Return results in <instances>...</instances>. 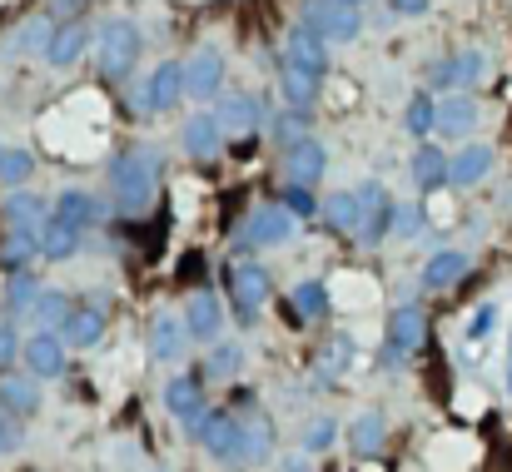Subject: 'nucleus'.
I'll return each mask as SVG.
<instances>
[{"instance_id":"17","label":"nucleus","mask_w":512,"mask_h":472,"mask_svg":"<svg viewBox=\"0 0 512 472\" xmlns=\"http://www.w3.org/2000/svg\"><path fill=\"white\" fill-rule=\"evenodd\" d=\"M488 70V60H483V50H458V55H448L438 70H433V85H478V75Z\"/></svg>"},{"instance_id":"28","label":"nucleus","mask_w":512,"mask_h":472,"mask_svg":"<svg viewBox=\"0 0 512 472\" xmlns=\"http://www.w3.org/2000/svg\"><path fill=\"white\" fill-rule=\"evenodd\" d=\"M65 343H75V348H90V343H100V333H105V314L100 309H75V314L65 318Z\"/></svg>"},{"instance_id":"5","label":"nucleus","mask_w":512,"mask_h":472,"mask_svg":"<svg viewBox=\"0 0 512 472\" xmlns=\"http://www.w3.org/2000/svg\"><path fill=\"white\" fill-rule=\"evenodd\" d=\"M358 204H363V219H358V244H383V234L393 229V199L378 179H363L358 184Z\"/></svg>"},{"instance_id":"12","label":"nucleus","mask_w":512,"mask_h":472,"mask_svg":"<svg viewBox=\"0 0 512 472\" xmlns=\"http://www.w3.org/2000/svg\"><path fill=\"white\" fill-rule=\"evenodd\" d=\"M234 304H239L244 318H254L269 304V274H264L259 264H239V269H234Z\"/></svg>"},{"instance_id":"40","label":"nucleus","mask_w":512,"mask_h":472,"mask_svg":"<svg viewBox=\"0 0 512 472\" xmlns=\"http://www.w3.org/2000/svg\"><path fill=\"white\" fill-rule=\"evenodd\" d=\"M30 169H35V164H30L25 150H5V155H0V184H25Z\"/></svg>"},{"instance_id":"8","label":"nucleus","mask_w":512,"mask_h":472,"mask_svg":"<svg viewBox=\"0 0 512 472\" xmlns=\"http://www.w3.org/2000/svg\"><path fill=\"white\" fill-rule=\"evenodd\" d=\"M219 85H224V55H219L214 45H199V50L189 55V65H184V95L214 100Z\"/></svg>"},{"instance_id":"51","label":"nucleus","mask_w":512,"mask_h":472,"mask_svg":"<svg viewBox=\"0 0 512 472\" xmlns=\"http://www.w3.org/2000/svg\"><path fill=\"white\" fill-rule=\"evenodd\" d=\"M508 388H512V353H508Z\"/></svg>"},{"instance_id":"21","label":"nucleus","mask_w":512,"mask_h":472,"mask_svg":"<svg viewBox=\"0 0 512 472\" xmlns=\"http://www.w3.org/2000/svg\"><path fill=\"white\" fill-rule=\"evenodd\" d=\"M165 408L184 423H199L204 413V393H199V378H170L165 383Z\"/></svg>"},{"instance_id":"30","label":"nucleus","mask_w":512,"mask_h":472,"mask_svg":"<svg viewBox=\"0 0 512 472\" xmlns=\"http://www.w3.org/2000/svg\"><path fill=\"white\" fill-rule=\"evenodd\" d=\"M448 164H453V159L443 155V150L423 145V150L413 155V179H418L423 189H438V184H448Z\"/></svg>"},{"instance_id":"41","label":"nucleus","mask_w":512,"mask_h":472,"mask_svg":"<svg viewBox=\"0 0 512 472\" xmlns=\"http://www.w3.org/2000/svg\"><path fill=\"white\" fill-rule=\"evenodd\" d=\"M418 229H423V209H418V204H393V229H388V234L413 239Z\"/></svg>"},{"instance_id":"20","label":"nucleus","mask_w":512,"mask_h":472,"mask_svg":"<svg viewBox=\"0 0 512 472\" xmlns=\"http://www.w3.org/2000/svg\"><path fill=\"white\" fill-rule=\"evenodd\" d=\"M25 358H30V373H35V378H60V373H65V348H60V338H50V333H35V338L25 343Z\"/></svg>"},{"instance_id":"43","label":"nucleus","mask_w":512,"mask_h":472,"mask_svg":"<svg viewBox=\"0 0 512 472\" xmlns=\"http://www.w3.org/2000/svg\"><path fill=\"white\" fill-rule=\"evenodd\" d=\"M35 314L45 318V323H60V328H65V318L75 314V309H70V299H65V294H40Z\"/></svg>"},{"instance_id":"50","label":"nucleus","mask_w":512,"mask_h":472,"mask_svg":"<svg viewBox=\"0 0 512 472\" xmlns=\"http://www.w3.org/2000/svg\"><path fill=\"white\" fill-rule=\"evenodd\" d=\"M15 438H10V423H5V413H0V448H10Z\"/></svg>"},{"instance_id":"18","label":"nucleus","mask_w":512,"mask_h":472,"mask_svg":"<svg viewBox=\"0 0 512 472\" xmlns=\"http://www.w3.org/2000/svg\"><path fill=\"white\" fill-rule=\"evenodd\" d=\"M473 125H478V100H473V95H443V100H438V130H443V135L463 140Z\"/></svg>"},{"instance_id":"16","label":"nucleus","mask_w":512,"mask_h":472,"mask_svg":"<svg viewBox=\"0 0 512 472\" xmlns=\"http://www.w3.org/2000/svg\"><path fill=\"white\" fill-rule=\"evenodd\" d=\"M85 45H90V30H85V20H65V25L50 35V45H45V60H50V65H75V60L85 55Z\"/></svg>"},{"instance_id":"36","label":"nucleus","mask_w":512,"mask_h":472,"mask_svg":"<svg viewBox=\"0 0 512 472\" xmlns=\"http://www.w3.org/2000/svg\"><path fill=\"white\" fill-rule=\"evenodd\" d=\"M289 304H294V314L299 318H319L324 309H329V294H324V284H319V279H309V284H299V289H294V299H289Z\"/></svg>"},{"instance_id":"34","label":"nucleus","mask_w":512,"mask_h":472,"mask_svg":"<svg viewBox=\"0 0 512 472\" xmlns=\"http://www.w3.org/2000/svg\"><path fill=\"white\" fill-rule=\"evenodd\" d=\"M403 120H408V135H428V130H438V100L418 90V95L408 100V115H403Z\"/></svg>"},{"instance_id":"46","label":"nucleus","mask_w":512,"mask_h":472,"mask_svg":"<svg viewBox=\"0 0 512 472\" xmlns=\"http://www.w3.org/2000/svg\"><path fill=\"white\" fill-rule=\"evenodd\" d=\"M10 358H15V328L0 323V363H10Z\"/></svg>"},{"instance_id":"48","label":"nucleus","mask_w":512,"mask_h":472,"mask_svg":"<svg viewBox=\"0 0 512 472\" xmlns=\"http://www.w3.org/2000/svg\"><path fill=\"white\" fill-rule=\"evenodd\" d=\"M393 10H398V15H423L428 0H393Z\"/></svg>"},{"instance_id":"11","label":"nucleus","mask_w":512,"mask_h":472,"mask_svg":"<svg viewBox=\"0 0 512 472\" xmlns=\"http://www.w3.org/2000/svg\"><path fill=\"white\" fill-rule=\"evenodd\" d=\"M184 323H189V338L209 343V338H219V328H224V304H219L209 289H194V294H189V309H184Z\"/></svg>"},{"instance_id":"6","label":"nucleus","mask_w":512,"mask_h":472,"mask_svg":"<svg viewBox=\"0 0 512 472\" xmlns=\"http://www.w3.org/2000/svg\"><path fill=\"white\" fill-rule=\"evenodd\" d=\"M289 234H294V214H289L284 204H264V209H254V214L244 219V229H239V249L284 244Z\"/></svg>"},{"instance_id":"44","label":"nucleus","mask_w":512,"mask_h":472,"mask_svg":"<svg viewBox=\"0 0 512 472\" xmlns=\"http://www.w3.org/2000/svg\"><path fill=\"white\" fill-rule=\"evenodd\" d=\"M304 130H309V120H304V110H299V115H284V120H279V130H274V135H279V140H284V145H299V140H309V135H304Z\"/></svg>"},{"instance_id":"37","label":"nucleus","mask_w":512,"mask_h":472,"mask_svg":"<svg viewBox=\"0 0 512 472\" xmlns=\"http://www.w3.org/2000/svg\"><path fill=\"white\" fill-rule=\"evenodd\" d=\"M5 304H10V314L35 309V304H40V284H35L30 274H15V279H10V289H5Z\"/></svg>"},{"instance_id":"52","label":"nucleus","mask_w":512,"mask_h":472,"mask_svg":"<svg viewBox=\"0 0 512 472\" xmlns=\"http://www.w3.org/2000/svg\"><path fill=\"white\" fill-rule=\"evenodd\" d=\"M348 5H358V0H348Z\"/></svg>"},{"instance_id":"39","label":"nucleus","mask_w":512,"mask_h":472,"mask_svg":"<svg viewBox=\"0 0 512 472\" xmlns=\"http://www.w3.org/2000/svg\"><path fill=\"white\" fill-rule=\"evenodd\" d=\"M284 209H289L294 219H309V214H319L324 204L309 194V184H289V189H284Z\"/></svg>"},{"instance_id":"4","label":"nucleus","mask_w":512,"mask_h":472,"mask_svg":"<svg viewBox=\"0 0 512 472\" xmlns=\"http://www.w3.org/2000/svg\"><path fill=\"white\" fill-rule=\"evenodd\" d=\"M194 433L209 448V458H224V463L244 458V418H234V413H199Z\"/></svg>"},{"instance_id":"31","label":"nucleus","mask_w":512,"mask_h":472,"mask_svg":"<svg viewBox=\"0 0 512 472\" xmlns=\"http://www.w3.org/2000/svg\"><path fill=\"white\" fill-rule=\"evenodd\" d=\"M284 100H289L294 110H309V105L319 100V75H309V70H294V65H284Z\"/></svg>"},{"instance_id":"1","label":"nucleus","mask_w":512,"mask_h":472,"mask_svg":"<svg viewBox=\"0 0 512 472\" xmlns=\"http://www.w3.org/2000/svg\"><path fill=\"white\" fill-rule=\"evenodd\" d=\"M135 60H140V30H135V20L110 15L100 25V35H95V65H100V75L105 80H125L135 70Z\"/></svg>"},{"instance_id":"53","label":"nucleus","mask_w":512,"mask_h":472,"mask_svg":"<svg viewBox=\"0 0 512 472\" xmlns=\"http://www.w3.org/2000/svg\"><path fill=\"white\" fill-rule=\"evenodd\" d=\"M0 155H5V150H0Z\"/></svg>"},{"instance_id":"35","label":"nucleus","mask_w":512,"mask_h":472,"mask_svg":"<svg viewBox=\"0 0 512 472\" xmlns=\"http://www.w3.org/2000/svg\"><path fill=\"white\" fill-rule=\"evenodd\" d=\"M35 254H40V229H10V239H5V264L20 269V264L35 259Z\"/></svg>"},{"instance_id":"14","label":"nucleus","mask_w":512,"mask_h":472,"mask_svg":"<svg viewBox=\"0 0 512 472\" xmlns=\"http://www.w3.org/2000/svg\"><path fill=\"white\" fill-rule=\"evenodd\" d=\"M50 219H55V224H65V229H80V234H85V229L100 219V204H95L85 189H65V194L50 204Z\"/></svg>"},{"instance_id":"19","label":"nucleus","mask_w":512,"mask_h":472,"mask_svg":"<svg viewBox=\"0 0 512 472\" xmlns=\"http://www.w3.org/2000/svg\"><path fill=\"white\" fill-rule=\"evenodd\" d=\"M468 269H473V259H468L463 249H443V254H433V259H428L423 284H428V289H453Z\"/></svg>"},{"instance_id":"23","label":"nucleus","mask_w":512,"mask_h":472,"mask_svg":"<svg viewBox=\"0 0 512 472\" xmlns=\"http://www.w3.org/2000/svg\"><path fill=\"white\" fill-rule=\"evenodd\" d=\"M184 343H189V323H184V318H170V314L155 318V328H150V353H155L160 363L179 358Z\"/></svg>"},{"instance_id":"26","label":"nucleus","mask_w":512,"mask_h":472,"mask_svg":"<svg viewBox=\"0 0 512 472\" xmlns=\"http://www.w3.org/2000/svg\"><path fill=\"white\" fill-rule=\"evenodd\" d=\"M488 169H493V150H488V145H468L463 155L448 164V184H463V189H468V184H478Z\"/></svg>"},{"instance_id":"25","label":"nucleus","mask_w":512,"mask_h":472,"mask_svg":"<svg viewBox=\"0 0 512 472\" xmlns=\"http://www.w3.org/2000/svg\"><path fill=\"white\" fill-rule=\"evenodd\" d=\"M324 219H329V229H334V234L358 239V219H363L358 189H353V194H329V199H324Z\"/></svg>"},{"instance_id":"3","label":"nucleus","mask_w":512,"mask_h":472,"mask_svg":"<svg viewBox=\"0 0 512 472\" xmlns=\"http://www.w3.org/2000/svg\"><path fill=\"white\" fill-rule=\"evenodd\" d=\"M299 25H309L314 35H324L329 45H343V40H353L358 35V5H348V0H309L304 5V20Z\"/></svg>"},{"instance_id":"10","label":"nucleus","mask_w":512,"mask_h":472,"mask_svg":"<svg viewBox=\"0 0 512 472\" xmlns=\"http://www.w3.org/2000/svg\"><path fill=\"white\" fill-rule=\"evenodd\" d=\"M179 95H184V65H155V75H150V85L140 90V105L145 110H155V115H170L174 105H179Z\"/></svg>"},{"instance_id":"9","label":"nucleus","mask_w":512,"mask_h":472,"mask_svg":"<svg viewBox=\"0 0 512 472\" xmlns=\"http://www.w3.org/2000/svg\"><path fill=\"white\" fill-rule=\"evenodd\" d=\"M284 65H294V70H309V75H329V40L324 35H314L309 25H299L294 35H289V45H284Z\"/></svg>"},{"instance_id":"49","label":"nucleus","mask_w":512,"mask_h":472,"mask_svg":"<svg viewBox=\"0 0 512 472\" xmlns=\"http://www.w3.org/2000/svg\"><path fill=\"white\" fill-rule=\"evenodd\" d=\"M75 10V0H50V15H70Z\"/></svg>"},{"instance_id":"27","label":"nucleus","mask_w":512,"mask_h":472,"mask_svg":"<svg viewBox=\"0 0 512 472\" xmlns=\"http://www.w3.org/2000/svg\"><path fill=\"white\" fill-rule=\"evenodd\" d=\"M383 433H388L383 413H363V418H353V428H348V448H353L358 458H368V453L383 448Z\"/></svg>"},{"instance_id":"47","label":"nucleus","mask_w":512,"mask_h":472,"mask_svg":"<svg viewBox=\"0 0 512 472\" xmlns=\"http://www.w3.org/2000/svg\"><path fill=\"white\" fill-rule=\"evenodd\" d=\"M199 264H204V259H199V254H189V259L179 264V279H184V284H194V274H199Z\"/></svg>"},{"instance_id":"15","label":"nucleus","mask_w":512,"mask_h":472,"mask_svg":"<svg viewBox=\"0 0 512 472\" xmlns=\"http://www.w3.org/2000/svg\"><path fill=\"white\" fill-rule=\"evenodd\" d=\"M284 164H289V184H314L329 164V150L319 140H299V145H289Z\"/></svg>"},{"instance_id":"7","label":"nucleus","mask_w":512,"mask_h":472,"mask_svg":"<svg viewBox=\"0 0 512 472\" xmlns=\"http://www.w3.org/2000/svg\"><path fill=\"white\" fill-rule=\"evenodd\" d=\"M423 333H428V318H423V309H418V304L393 309V318H388V348H383L388 368H398V358H408V353L423 343Z\"/></svg>"},{"instance_id":"24","label":"nucleus","mask_w":512,"mask_h":472,"mask_svg":"<svg viewBox=\"0 0 512 472\" xmlns=\"http://www.w3.org/2000/svg\"><path fill=\"white\" fill-rule=\"evenodd\" d=\"M219 120L214 115H194V120H184V150L194 159H209V155H219Z\"/></svg>"},{"instance_id":"45","label":"nucleus","mask_w":512,"mask_h":472,"mask_svg":"<svg viewBox=\"0 0 512 472\" xmlns=\"http://www.w3.org/2000/svg\"><path fill=\"white\" fill-rule=\"evenodd\" d=\"M498 328V304H483L478 314H473V323H468V338H488Z\"/></svg>"},{"instance_id":"22","label":"nucleus","mask_w":512,"mask_h":472,"mask_svg":"<svg viewBox=\"0 0 512 472\" xmlns=\"http://www.w3.org/2000/svg\"><path fill=\"white\" fill-rule=\"evenodd\" d=\"M244 458L249 463H264L269 458V448H274V428H269V418L254 408V398H244Z\"/></svg>"},{"instance_id":"32","label":"nucleus","mask_w":512,"mask_h":472,"mask_svg":"<svg viewBox=\"0 0 512 472\" xmlns=\"http://www.w3.org/2000/svg\"><path fill=\"white\" fill-rule=\"evenodd\" d=\"M0 403H5V408H15L20 418H30V413L40 408V388H35L30 378H15V373H10V378L0 383Z\"/></svg>"},{"instance_id":"2","label":"nucleus","mask_w":512,"mask_h":472,"mask_svg":"<svg viewBox=\"0 0 512 472\" xmlns=\"http://www.w3.org/2000/svg\"><path fill=\"white\" fill-rule=\"evenodd\" d=\"M155 184H160V169L150 155H125L110 164V194L125 214H140L155 199Z\"/></svg>"},{"instance_id":"38","label":"nucleus","mask_w":512,"mask_h":472,"mask_svg":"<svg viewBox=\"0 0 512 472\" xmlns=\"http://www.w3.org/2000/svg\"><path fill=\"white\" fill-rule=\"evenodd\" d=\"M239 363H244V353H239V343H219V348L209 353V363H204V373H209V378H234V373H239Z\"/></svg>"},{"instance_id":"33","label":"nucleus","mask_w":512,"mask_h":472,"mask_svg":"<svg viewBox=\"0 0 512 472\" xmlns=\"http://www.w3.org/2000/svg\"><path fill=\"white\" fill-rule=\"evenodd\" d=\"M5 219H10V229H45V224H40V219H45V199H35V194H10Z\"/></svg>"},{"instance_id":"42","label":"nucleus","mask_w":512,"mask_h":472,"mask_svg":"<svg viewBox=\"0 0 512 472\" xmlns=\"http://www.w3.org/2000/svg\"><path fill=\"white\" fill-rule=\"evenodd\" d=\"M334 438H339L334 418H314V423H309V433H304V453H324Z\"/></svg>"},{"instance_id":"13","label":"nucleus","mask_w":512,"mask_h":472,"mask_svg":"<svg viewBox=\"0 0 512 472\" xmlns=\"http://www.w3.org/2000/svg\"><path fill=\"white\" fill-rule=\"evenodd\" d=\"M214 120H219L229 135H254V125H259V100H254L249 90H234V95L219 100Z\"/></svg>"},{"instance_id":"29","label":"nucleus","mask_w":512,"mask_h":472,"mask_svg":"<svg viewBox=\"0 0 512 472\" xmlns=\"http://www.w3.org/2000/svg\"><path fill=\"white\" fill-rule=\"evenodd\" d=\"M80 229H65V224H55V219H45V229H40V254L45 259H70L75 249H80Z\"/></svg>"}]
</instances>
